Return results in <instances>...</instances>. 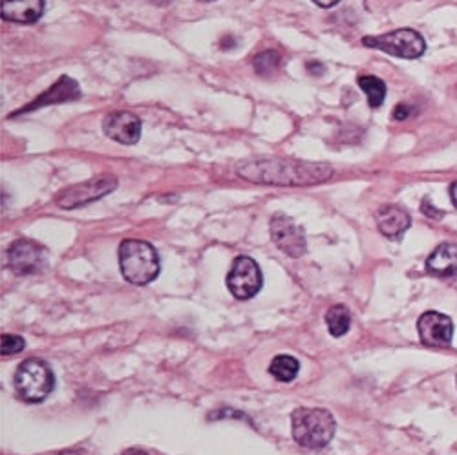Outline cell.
Listing matches in <instances>:
<instances>
[{"label":"cell","mask_w":457,"mask_h":455,"mask_svg":"<svg viewBox=\"0 0 457 455\" xmlns=\"http://www.w3.org/2000/svg\"><path fill=\"white\" fill-rule=\"evenodd\" d=\"M410 116H413V106L406 104V103H401L395 106L394 110V120L395 121H406Z\"/></svg>","instance_id":"44dd1931"},{"label":"cell","mask_w":457,"mask_h":455,"mask_svg":"<svg viewBox=\"0 0 457 455\" xmlns=\"http://www.w3.org/2000/svg\"><path fill=\"white\" fill-rule=\"evenodd\" d=\"M26 343L22 336H17V335H3V344H0V353H3L4 357L8 355H15V353H21L24 350Z\"/></svg>","instance_id":"ffe728a7"},{"label":"cell","mask_w":457,"mask_h":455,"mask_svg":"<svg viewBox=\"0 0 457 455\" xmlns=\"http://www.w3.org/2000/svg\"><path fill=\"white\" fill-rule=\"evenodd\" d=\"M104 136L121 145H136L141 137V120L130 112H112L103 121Z\"/></svg>","instance_id":"8fae6325"},{"label":"cell","mask_w":457,"mask_h":455,"mask_svg":"<svg viewBox=\"0 0 457 455\" xmlns=\"http://www.w3.org/2000/svg\"><path fill=\"white\" fill-rule=\"evenodd\" d=\"M8 265L15 275H35L46 268V249L31 240H17L8 249Z\"/></svg>","instance_id":"ba28073f"},{"label":"cell","mask_w":457,"mask_h":455,"mask_svg":"<svg viewBox=\"0 0 457 455\" xmlns=\"http://www.w3.org/2000/svg\"><path fill=\"white\" fill-rule=\"evenodd\" d=\"M118 188V178L116 176H110V174H101L97 178H92L85 183L79 185H73L66 191H62L57 198L55 203L61 209L71 211V209H79L85 207L92 202H97L101 198H104L106 194L113 193Z\"/></svg>","instance_id":"8992f818"},{"label":"cell","mask_w":457,"mask_h":455,"mask_svg":"<svg viewBox=\"0 0 457 455\" xmlns=\"http://www.w3.org/2000/svg\"><path fill=\"white\" fill-rule=\"evenodd\" d=\"M295 441L310 450H319L329 444L335 435V419L328 410L296 408L291 415Z\"/></svg>","instance_id":"3957f363"},{"label":"cell","mask_w":457,"mask_h":455,"mask_svg":"<svg viewBox=\"0 0 457 455\" xmlns=\"http://www.w3.org/2000/svg\"><path fill=\"white\" fill-rule=\"evenodd\" d=\"M81 88L78 85V81H73L68 75H62L59 78L57 83H54L45 94H41L37 99H33L28 106L21 108L19 112L13 113V118L19 116V113H26V112H33L37 108L43 106H50V104H61V103H70V101H78L81 99Z\"/></svg>","instance_id":"7c38bea8"},{"label":"cell","mask_w":457,"mask_h":455,"mask_svg":"<svg viewBox=\"0 0 457 455\" xmlns=\"http://www.w3.org/2000/svg\"><path fill=\"white\" fill-rule=\"evenodd\" d=\"M271 238L275 245L291 258H300L308 252L306 235L302 227H298L293 218L286 214H275L271 219Z\"/></svg>","instance_id":"9c48e42d"},{"label":"cell","mask_w":457,"mask_h":455,"mask_svg":"<svg viewBox=\"0 0 457 455\" xmlns=\"http://www.w3.org/2000/svg\"><path fill=\"white\" fill-rule=\"evenodd\" d=\"M300 369V364L295 357L289 355H278L273 359L271 366H270V373L277 378L280 383H291L296 378Z\"/></svg>","instance_id":"ac0fdd59"},{"label":"cell","mask_w":457,"mask_h":455,"mask_svg":"<svg viewBox=\"0 0 457 455\" xmlns=\"http://www.w3.org/2000/svg\"><path fill=\"white\" fill-rule=\"evenodd\" d=\"M198 3H214V0H198Z\"/></svg>","instance_id":"4316f807"},{"label":"cell","mask_w":457,"mask_h":455,"mask_svg":"<svg viewBox=\"0 0 457 455\" xmlns=\"http://www.w3.org/2000/svg\"><path fill=\"white\" fill-rule=\"evenodd\" d=\"M450 198H452V203L457 207V181L452 183L450 186Z\"/></svg>","instance_id":"cb8c5ba5"},{"label":"cell","mask_w":457,"mask_h":455,"mask_svg":"<svg viewBox=\"0 0 457 455\" xmlns=\"http://www.w3.org/2000/svg\"><path fill=\"white\" fill-rule=\"evenodd\" d=\"M427 269L434 277L453 278L457 277V245L441 244L427 260Z\"/></svg>","instance_id":"9a60e30c"},{"label":"cell","mask_w":457,"mask_h":455,"mask_svg":"<svg viewBox=\"0 0 457 455\" xmlns=\"http://www.w3.org/2000/svg\"><path fill=\"white\" fill-rule=\"evenodd\" d=\"M326 324H328V329L329 333L338 338V336H345L348 331H350V326H352V315L350 311L345 308V306H333L328 310L326 313Z\"/></svg>","instance_id":"e0dca14e"},{"label":"cell","mask_w":457,"mask_h":455,"mask_svg":"<svg viewBox=\"0 0 457 455\" xmlns=\"http://www.w3.org/2000/svg\"><path fill=\"white\" fill-rule=\"evenodd\" d=\"M423 212L428 216V218H434V219H439L441 216H443V212L441 211H437L428 200H425L423 202Z\"/></svg>","instance_id":"7402d4cb"},{"label":"cell","mask_w":457,"mask_h":455,"mask_svg":"<svg viewBox=\"0 0 457 455\" xmlns=\"http://www.w3.org/2000/svg\"><path fill=\"white\" fill-rule=\"evenodd\" d=\"M263 277L258 263L249 256H238L227 275V287L238 300H249L262 289Z\"/></svg>","instance_id":"52a82bcc"},{"label":"cell","mask_w":457,"mask_h":455,"mask_svg":"<svg viewBox=\"0 0 457 455\" xmlns=\"http://www.w3.org/2000/svg\"><path fill=\"white\" fill-rule=\"evenodd\" d=\"M238 176L262 185L280 186H310L333 178V169L326 163H310L280 158L249 160L238 165Z\"/></svg>","instance_id":"6da1fadb"},{"label":"cell","mask_w":457,"mask_h":455,"mask_svg":"<svg viewBox=\"0 0 457 455\" xmlns=\"http://www.w3.org/2000/svg\"><path fill=\"white\" fill-rule=\"evenodd\" d=\"M313 3L317 6H320V8H333V6H337L340 3V0H313Z\"/></svg>","instance_id":"603a6c76"},{"label":"cell","mask_w":457,"mask_h":455,"mask_svg":"<svg viewBox=\"0 0 457 455\" xmlns=\"http://www.w3.org/2000/svg\"><path fill=\"white\" fill-rule=\"evenodd\" d=\"M55 388L52 368L41 359L24 360L15 373V390L29 404L43 402Z\"/></svg>","instance_id":"277c9868"},{"label":"cell","mask_w":457,"mask_h":455,"mask_svg":"<svg viewBox=\"0 0 457 455\" xmlns=\"http://www.w3.org/2000/svg\"><path fill=\"white\" fill-rule=\"evenodd\" d=\"M123 455H148V453L143 451V450H139V448H129V450H125Z\"/></svg>","instance_id":"d4e9b609"},{"label":"cell","mask_w":457,"mask_h":455,"mask_svg":"<svg viewBox=\"0 0 457 455\" xmlns=\"http://www.w3.org/2000/svg\"><path fill=\"white\" fill-rule=\"evenodd\" d=\"M46 0H3V19L17 24H33L45 13Z\"/></svg>","instance_id":"4fadbf2b"},{"label":"cell","mask_w":457,"mask_h":455,"mask_svg":"<svg viewBox=\"0 0 457 455\" xmlns=\"http://www.w3.org/2000/svg\"><path fill=\"white\" fill-rule=\"evenodd\" d=\"M359 87L368 97V103L371 108H378L386 99V85L383 79L375 78V75H361L357 79Z\"/></svg>","instance_id":"2e32d148"},{"label":"cell","mask_w":457,"mask_h":455,"mask_svg":"<svg viewBox=\"0 0 457 455\" xmlns=\"http://www.w3.org/2000/svg\"><path fill=\"white\" fill-rule=\"evenodd\" d=\"M362 45L366 48H375L388 55L408 59V61L423 57V54L427 52V43L423 39V35L411 28H401V29H394L390 33L375 35V37L368 35L362 39Z\"/></svg>","instance_id":"5b68a950"},{"label":"cell","mask_w":457,"mask_h":455,"mask_svg":"<svg viewBox=\"0 0 457 455\" xmlns=\"http://www.w3.org/2000/svg\"><path fill=\"white\" fill-rule=\"evenodd\" d=\"M280 62H282V57L278 52H275V50L262 52L254 59V71L258 75H262V78H271L275 71H278Z\"/></svg>","instance_id":"d6986e66"},{"label":"cell","mask_w":457,"mask_h":455,"mask_svg":"<svg viewBox=\"0 0 457 455\" xmlns=\"http://www.w3.org/2000/svg\"><path fill=\"white\" fill-rule=\"evenodd\" d=\"M417 329H419V336H421V340L427 346L446 348L452 344L453 324H452V318L443 313L427 311L425 315H421V318H419Z\"/></svg>","instance_id":"30bf717a"},{"label":"cell","mask_w":457,"mask_h":455,"mask_svg":"<svg viewBox=\"0 0 457 455\" xmlns=\"http://www.w3.org/2000/svg\"><path fill=\"white\" fill-rule=\"evenodd\" d=\"M120 268L127 282L146 285L160 275L162 263L158 251L143 240H125L120 245Z\"/></svg>","instance_id":"7a4b0ae2"},{"label":"cell","mask_w":457,"mask_h":455,"mask_svg":"<svg viewBox=\"0 0 457 455\" xmlns=\"http://www.w3.org/2000/svg\"><path fill=\"white\" fill-rule=\"evenodd\" d=\"M378 231L390 240H399L411 225V219L406 211L397 205H385L380 207L375 214Z\"/></svg>","instance_id":"5bb4252c"},{"label":"cell","mask_w":457,"mask_h":455,"mask_svg":"<svg viewBox=\"0 0 457 455\" xmlns=\"http://www.w3.org/2000/svg\"><path fill=\"white\" fill-rule=\"evenodd\" d=\"M146 3H150V4H156V6H165V4H169L170 0H146Z\"/></svg>","instance_id":"484cf974"}]
</instances>
